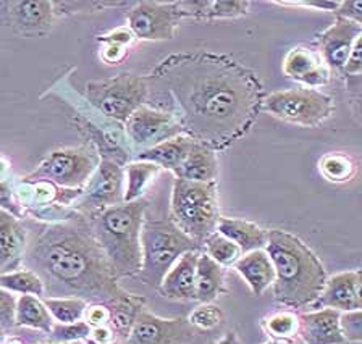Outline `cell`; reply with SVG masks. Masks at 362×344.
<instances>
[{
  "mask_svg": "<svg viewBox=\"0 0 362 344\" xmlns=\"http://www.w3.org/2000/svg\"><path fill=\"white\" fill-rule=\"evenodd\" d=\"M183 61V69L172 64L175 73L172 93L183 110L181 126L197 136L196 143L220 144L233 139L249 123L256 104V84L235 61L202 59Z\"/></svg>",
  "mask_w": 362,
  "mask_h": 344,
  "instance_id": "obj_1",
  "label": "cell"
},
{
  "mask_svg": "<svg viewBox=\"0 0 362 344\" xmlns=\"http://www.w3.org/2000/svg\"><path fill=\"white\" fill-rule=\"evenodd\" d=\"M23 256L44 286L50 283L68 297L109 302L124 292L113 278L89 222L78 212L65 222L47 223L31 244L26 242Z\"/></svg>",
  "mask_w": 362,
  "mask_h": 344,
  "instance_id": "obj_2",
  "label": "cell"
},
{
  "mask_svg": "<svg viewBox=\"0 0 362 344\" xmlns=\"http://www.w3.org/2000/svg\"><path fill=\"white\" fill-rule=\"evenodd\" d=\"M265 252L275 268V302L290 309L313 306L327 283V270L305 242L288 231H267Z\"/></svg>",
  "mask_w": 362,
  "mask_h": 344,
  "instance_id": "obj_3",
  "label": "cell"
},
{
  "mask_svg": "<svg viewBox=\"0 0 362 344\" xmlns=\"http://www.w3.org/2000/svg\"><path fill=\"white\" fill-rule=\"evenodd\" d=\"M147 202L144 199L134 202H123L99 212L88 220L94 239L113 278L136 276L141 270L143 252H141V230H143Z\"/></svg>",
  "mask_w": 362,
  "mask_h": 344,
  "instance_id": "obj_4",
  "label": "cell"
},
{
  "mask_svg": "<svg viewBox=\"0 0 362 344\" xmlns=\"http://www.w3.org/2000/svg\"><path fill=\"white\" fill-rule=\"evenodd\" d=\"M220 208L215 183L173 179L170 220L202 249V242L217 230Z\"/></svg>",
  "mask_w": 362,
  "mask_h": 344,
  "instance_id": "obj_5",
  "label": "cell"
},
{
  "mask_svg": "<svg viewBox=\"0 0 362 344\" xmlns=\"http://www.w3.org/2000/svg\"><path fill=\"white\" fill-rule=\"evenodd\" d=\"M189 251H202L172 220H144L141 230L143 262L136 275L143 283L158 287L175 262Z\"/></svg>",
  "mask_w": 362,
  "mask_h": 344,
  "instance_id": "obj_6",
  "label": "cell"
},
{
  "mask_svg": "<svg viewBox=\"0 0 362 344\" xmlns=\"http://www.w3.org/2000/svg\"><path fill=\"white\" fill-rule=\"evenodd\" d=\"M100 162L99 150L90 144L55 149L44 157L21 182H47L64 189H83Z\"/></svg>",
  "mask_w": 362,
  "mask_h": 344,
  "instance_id": "obj_7",
  "label": "cell"
},
{
  "mask_svg": "<svg viewBox=\"0 0 362 344\" xmlns=\"http://www.w3.org/2000/svg\"><path fill=\"white\" fill-rule=\"evenodd\" d=\"M88 102L102 115L124 125L149 95V78L122 75L110 80L90 81L84 89Z\"/></svg>",
  "mask_w": 362,
  "mask_h": 344,
  "instance_id": "obj_8",
  "label": "cell"
},
{
  "mask_svg": "<svg viewBox=\"0 0 362 344\" xmlns=\"http://www.w3.org/2000/svg\"><path fill=\"white\" fill-rule=\"evenodd\" d=\"M262 107L279 120L299 126H319L335 110L330 95L308 88L272 93L264 99Z\"/></svg>",
  "mask_w": 362,
  "mask_h": 344,
  "instance_id": "obj_9",
  "label": "cell"
},
{
  "mask_svg": "<svg viewBox=\"0 0 362 344\" xmlns=\"http://www.w3.org/2000/svg\"><path fill=\"white\" fill-rule=\"evenodd\" d=\"M123 163L112 157H100L93 177L83 188V194L75 202L76 212L90 220L105 208L123 204L124 172Z\"/></svg>",
  "mask_w": 362,
  "mask_h": 344,
  "instance_id": "obj_10",
  "label": "cell"
},
{
  "mask_svg": "<svg viewBox=\"0 0 362 344\" xmlns=\"http://www.w3.org/2000/svg\"><path fill=\"white\" fill-rule=\"evenodd\" d=\"M188 15L181 4L144 2L136 4L128 12V28L139 41H170L175 37L178 23Z\"/></svg>",
  "mask_w": 362,
  "mask_h": 344,
  "instance_id": "obj_11",
  "label": "cell"
},
{
  "mask_svg": "<svg viewBox=\"0 0 362 344\" xmlns=\"http://www.w3.org/2000/svg\"><path fill=\"white\" fill-rule=\"evenodd\" d=\"M124 131H127L129 144L139 152L185 133L177 115L172 112L151 109L147 105L139 107L124 121Z\"/></svg>",
  "mask_w": 362,
  "mask_h": 344,
  "instance_id": "obj_12",
  "label": "cell"
},
{
  "mask_svg": "<svg viewBox=\"0 0 362 344\" xmlns=\"http://www.w3.org/2000/svg\"><path fill=\"white\" fill-rule=\"evenodd\" d=\"M196 331L186 319H163L144 307L123 344H189Z\"/></svg>",
  "mask_w": 362,
  "mask_h": 344,
  "instance_id": "obj_13",
  "label": "cell"
},
{
  "mask_svg": "<svg viewBox=\"0 0 362 344\" xmlns=\"http://www.w3.org/2000/svg\"><path fill=\"white\" fill-rule=\"evenodd\" d=\"M2 20L21 36H45L54 25L55 5L49 0L4 2Z\"/></svg>",
  "mask_w": 362,
  "mask_h": 344,
  "instance_id": "obj_14",
  "label": "cell"
},
{
  "mask_svg": "<svg viewBox=\"0 0 362 344\" xmlns=\"http://www.w3.org/2000/svg\"><path fill=\"white\" fill-rule=\"evenodd\" d=\"M362 37V25L353 20L337 18L319 37V55L332 73H341L356 41Z\"/></svg>",
  "mask_w": 362,
  "mask_h": 344,
  "instance_id": "obj_15",
  "label": "cell"
},
{
  "mask_svg": "<svg viewBox=\"0 0 362 344\" xmlns=\"http://www.w3.org/2000/svg\"><path fill=\"white\" fill-rule=\"evenodd\" d=\"M361 270H349L328 276L324 291L310 307H314V310L333 309L339 314L361 310Z\"/></svg>",
  "mask_w": 362,
  "mask_h": 344,
  "instance_id": "obj_16",
  "label": "cell"
},
{
  "mask_svg": "<svg viewBox=\"0 0 362 344\" xmlns=\"http://www.w3.org/2000/svg\"><path fill=\"white\" fill-rule=\"evenodd\" d=\"M283 73L294 83L303 84L308 89L324 88L330 81L332 71L319 52L308 47H293L283 59Z\"/></svg>",
  "mask_w": 362,
  "mask_h": 344,
  "instance_id": "obj_17",
  "label": "cell"
},
{
  "mask_svg": "<svg viewBox=\"0 0 362 344\" xmlns=\"http://www.w3.org/2000/svg\"><path fill=\"white\" fill-rule=\"evenodd\" d=\"M341 314L333 309H317L298 315V335L305 344H348L341 326Z\"/></svg>",
  "mask_w": 362,
  "mask_h": 344,
  "instance_id": "obj_18",
  "label": "cell"
},
{
  "mask_svg": "<svg viewBox=\"0 0 362 344\" xmlns=\"http://www.w3.org/2000/svg\"><path fill=\"white\" fill-rule=\"evenodd\" d=\"M201 251L181 256L157 287L162 297L170 301H196V263Z\"/></svg>",
  "mask_w": 362,
  "mask_h": 344,
  "instance_id": "obj_19",
  "label": "cell"
},
{
  "mask_svg": "<svg viewBox=\"0 0 362 344\" xmlns=\"http://www.w3.org/2000/svg\"><path fill=\"white\" fill-rule=\"evenodd\" d=\"M233 267L256 296H262L275 281L274 263L265 249L243 254Z\"/></svg>",
  "mask_w": 362,
  "mask_h": 344,
  "instance_id": "obj_20",
  "label": "cell"
},
{
  "mask_svg": "<svg viewBox=\"0 0 362 344\" xmlns=\"http://www.w3.org/2000/svg\"><path fill=\"white\" fill-rule=\"evenodd\" d=\"M175 178L192 183H215L218 163L215 150L206 144L194 143L183 163L172 172Z\"/></svg>",
  "mask_w": 362,
  "mask_h": 344,
  "instance_id": "obj_21",
  "label": "cell"
},
{
  "mask_svg": "<svg viewBox=\"0 0 362 344\" xmlns=\"http://www.w3.org/2000/svg\"><path fill=\"white\" fill-rule=\"evenodd\" d=\"M18 220L8 212L0 210V273L18 263L25 254L28 235Z\"/></svg>",
  "mask_w": 362,
  "mask_h": 344,
  "instance_id": "obj_22",
  "label": "cell"
},
{
  "mask_svg": "<svg viewBox=\"0 0 362 344\" xmlns=\"http://www.w3.org/2000/svg\"><path fill=\"white\" fill-rule=\"evenodd\" d=\"M215 231L233 241L240 247L241 254L264 249L267 244V230L259 227L257 223L247 222V220L220 217Z\"/></svg>",
  "mask_w": 362,
  "mask_h": 344,
  "instance_id": "obj_23",
  "label": "cell"
},
{
  "mask_svg": "<svg viewBox=\"0 0 362 344\" xmlns=\"http://www.w3.org/2000/svg\"><path fill=\"white\" fill-rule=\"evenodd\" d=\"M194 143L196 141L188 136V134H180L177 138H172L165 141V143L154 146V148L138 152L136 160L151 162L157 167L165 168L168 172H173L183 163Z\"/></svg>",
  "mask_w": 362,
  "mask_h": 344,
  "instance_id": "obj_24",
  "label": "cell"
},
{
  "mask_svg": "<svg viewBox=\"0 0 362 344\" xmlns=\"http://www.w3.org/2000/svg\"><path fill=\"white\" fill-rule=\"evenodd\" d=\"M107 307H109L110 319H109V326L115 333L117 340L124 343L127 338L132 331L133 325L141 310L146 307V299L141 296L129 295V292L124 291L112 301L105 302Z\"/></svg>",
  "mask_w": 362,
  "mask_h": 344,
  "instance_id": "obj_25",
  "label": "cell"
},
{
  "mask_svg": "<svg viewBox=\"0 0 362 344\" xmlns=\"http://www.w3.org/2000/svg\"><path fill=\"white\" fill-rule=\"evenodd\" d=\"M225 290V268L201 251L196 263V301L211 304Z\"/></svg>",
  "mask_w": 362,
  "mask_h": 344,
  "instance_id": "obj_26",
  "label": "cell"
},
{
  "mask_svg": "<svg viewBox=\"0 0 362 344\" xmlns=\"http://www.w3.org/2000/svg\"><path fill=\"white\" fill-rule=\"evenodd\" d=\"M15 326L37 330L49 335L54 326V319L45 307L42 297L30 295L16 297Z\"/></svg>",
  "mask_w": 362,
  "mask_h": 344,
  "instance_id": "obj_27",
  "label": "cell"
},
{
  "mask_svg": "<svg viewBox=\"0 0 362 344\" xmlns=\"http://www.w3.org/2000/svg\"><path fill=\"white\" fill-rule=\"evenodd\" d=\"M162 168L151 162L134 160L124 165V191L123 202H134L143 199L147 188L158 177Z\"/></svg>",
  "mask_w": 362,
  "mask_h": 344,
  "instance_id": "obj_28",
  "label": "cell"
},
{
  "mask_svg": "<svg viewBox=\"0 0 362 344\" xmlns=\"http://www.w3.org/2000/svg\"><path fill=\"white\" fill-rule=\"evenodd\" d=\"M181 7L188 15V18L225 20L246 15L251 4L243 2V0H235V2L209 0V2H181Z\"/></svg>",
  "mask_w": 362,
  "mask_h": 344,
  "instance_id": "obj_29",
  "label": "cell"
},
{
  "mask_svg": "<svg viewBox=\"0 0 362 344\" xmlns=\"http://www.w3.org/2000/svg\"><path fill=\"white\" fill-rule=\"evenodd\" d=\"M0 287L18 296L30 295L44 297L45 295V286L41 276L30 268L8 270V272L0 273Z\"/></svg>",
  "mask_w": 362,
  "mask_h": 344,
  "instance_id": "obj_30",
  "label": "cell"
},
{
  "mask_svg": "<svg viewBox=\"0 0 362 344\" xmlns=\"http://www.w3.org/2000/svg\"><path fill=\"white\" fill-rule=\"evenodd\" d=\"M319 170L322 177L332 183H348L358 173V163L346 154L332 152L320 159Z\"/></svg>",
  "mask_w": 362,
  "mask_h": 344,
  "instance_id": "obj_31",
  "label": "cell"
},
{
  "mask_svg": "<svg viewBox=\"0 0 362 344\" xmlns=\"http://www.w3.org/2000/svg\"><path fill=\"white\" fill-rule=\"evenodd\" d=\"M202 252L223 268L233 267L238 259L243 256L240 247L233 241H230L223 235H220L218 231H214L202 242Z\"/></svg>",
  "mask_w": 362,
  "mask_h": 344,
  "instance_id": "obj_32",
  "label": "cell"
},
{
  "mask_svg": "<svg viewBox=\"0 0 362 344\" xmlns=\"http://www.w3.org/2000/svg\"><path fill=\"white\" fill-rule=\"evenodd\" d=\"M55 324H75L83 320L88 302L79 297H42Z\"/></svg>",
  "mask_w": 362,
  "mask_h": 344,
  "instance_id": "obj_33",
  "label": "cell"
},
{
  "mask_svg": "<svg viewBox=\"0 0 362 344\" xmlns=\"http://www.w3.org/2000/svg\"><path fill=\"white\" fill-rule=\"evenodd\" d=\"M264 328L275 340H288V338L298 335V315L288 312V310L275 312L265 317Z\"/></svg>",
  "mask_w": 362,
  "mask_h": 344,
  "instance_id": "obj_34",
  "label": "cell"
},
{
  "mask_svg": "<svg viewBox=\"0 0 362 344\" xmlns=\"http://www.w3.org/2000/svg\"><path fill=\"white\" fill-rule=\"evenodd\" d=\"M90 335V326L84 320L75 324H55L49 333V341L57 344H71L84 341Z\"/></svg>",
  "mask_w": 362,
  "mask_h": 344,
  "instance_id": "obj_35",
  "label": "cell"
},
{
  "mask_svg": "<svg viewBox=\"0 0 362 344\" xmlns=\"http://www.w3.org/2000/svg\"><path fill=\"white\" fill-rule=\"evenodd\" d=\"M225 319L223 310L214 306V304H201L199 307H196L192 312L188 315L189 325L197 331H209L217 328V326L222 324Z\"/></svg>",
  "mask_w": 362,
  "mask_h": 344,
  "instance_id": "obj_36",
  "label": "cell"
},
{
  "mask_svg": "<svg viewBox=\"0 0 362 344\" xmlns=\"http://www.w3.org/2000/svg\"><path fill=\"white\" fill-rule=\"evenodd\" d=\"M362 315L361 310L356 312H344L339 317V326H341V333L346 343L358 344L362 341Z\"/></svg>",
  "mask_w": 362,
  "mask_h": 344,
  "instance_id": "obj_37",
  "label": "cell"
},
{
  "mask_svg": "<svg viewBox=\"0 0 362 344\" xmlns=\"http://www.w3.org/2000/svg\"><path fill=\"white\" fill-rule=\"evenodd\" d=\"M16 296L0 287V328L8 330L15 326Z\"/></svg>",
  "mask_w": 362,
  "mask_h": 344,
  "instance_id": "obj_38",
  "label": "cell"
},
{
  "mask_svg": "<svg viewBox=\"0 0 362 344\" xmlns=\"http://www.w3.org/2000/svg\"><path fill=\"white\" fill-rule=\"evenodd\" d=\"M0 210L8 212L10 215H13L16 218L25 217V212H23L21 206L18 204V201L15 199L13 188H11L7 182H0Z\"/></svg>",
  "mask_w": 362,
  "mask_h": 344,
  "instance_id": "obj_39",
  "label": "cell"
},
{
  "mask_svg": "<svg viewBox=\"0 0 362 344\" xmlns=\"http://www.w3.org/2000/svg\"><path fill=\"white\" fill-rule=\"evenodd\" d=\"M109 319H110V312L105 302L88 304L86 310H84V317H83V320L86 321L90 328H94V326L109 325Z\"/></svg>",
  "mask_w": 362,
  "mask_h": 344,
  "instance_id": "obj_40",
  "label": "cell"
},
{
  "mask_svg": "<svg viewBox=\"0 0 362 344\" xmlns=\"http://www.w3.org/2000/svg\"><path fill=\"white\" fill-rule=\"evenodd\" d=\"M98 41L100 44H115V46L129 47L132 46V42L134 41V36L133 32L129 31L128 26H122V28H117V30L105 32L104 36H99Z\"/></svg>",
  "mask_w": 362,
  "mask_h": 344,
  "instance_id": "obj_41",
  "label": "cell"
},
{
  "mask_svg": "<svg viewBox=\"0 0 362 344\" xmlns=\"http://www.w3.org/2000/svg\"><path fill=\"white\" fill-rule=\"evenodd\" d=\"M128 47L115 46V44H100L99 57L107 65H118L127 59Z\"/></svg>",
  "mask_w": 362,
  "mask_h": 344,
  "instance_id": "obj_42",
  "label": "cell"
},
{
  "mask_svg": "<svg viewBox=\"0 0 362 344\" xmlns=\"http://www.w3.org/2000/svg\"><path fill=\"white\" fill-rule=\"evenodd\" d=\"M337 18L353 20L356 23L362 25V2L361 0H346V2L339 4L337 10Z\"/></svg>",
  "mask_w": 362,
  "mask_h": 344,
  "instance_id": "obj_43",
  "label": "cell"
},
{
  "mask_svg": "<svg viewBox=\"0 0 362 344\" xmlns=\"http://www.w3.org/2000/svg\"><path fill=\"white\" fill-rule=\"evenodd\" d=\"M361 71H362V37H359L358 41H356L354 47L351 50L348 57L346 65H344L341 73H344V75L358 76L361 75Z\"/></svg>",
  "mask_w": 362,
  "mask_h": 344,
  "instance_id": "obj_44",
  "label": "cell"
},
{
  "mask_svg": "<svg viewBox=\"0 0 362 344\" xmlns=\"http://www.w3.org/2000/svg\"><path fill=\"white\" fill-rule=\"evenodd\" d=\"M280 5H294V7H308L313 10H324V12H337L339 8V4L341 2H335V0H330V2H317V0H298V2H276Z\"/></svg>",
  "mask_w": 362,
  "mask_h": 344,
  "instance_id": "obj_45",
  "label": "cell"
},
{
  "mask_svg": "<svg viewBox=\"0 0 362 344\" xmlns=\"http://www.w3.org/2000/svg\"><path fill=\"white\" fill-rule=\"evenodd\" d=\"M90 340L94 341H99V343H109L117 340L115 333L110 328L109 325H102V326H94V328H90V335H89Z\"/></svg>",
  "mask_w": 362,
  "mask_h": 344,
  "instance_id": "obj_46",
  "label": "cell"
},
{
  "mask_svg": "<svg viewBox=\"0 0 362 344\" xmlns=\"http://www.w3.org/2000/svg\"><path fill=\"white\" fill-rule=\"evenodd\" d=\"M211 344H241V340H240V336H238L236 331L228 330L223 336H220V338H217V340L211 341Z\"/></svg>",
  "mask_w": 362,
  "mask_h": 344,
  "instance_id": "obj_47",
  "label": "cell"
},
{
  "mask_svg": "<svg viewBox=\"0 0 362 344\" xmlns=\"http://www.w3.org/2000/svg\"><path fill=\"white\" fill-rule=\"evenodd\" d=\"M83 344H123V343L118 341V340H113V341H109V343H99V341L90 340V338H86V340L83 341Z\"/></svg>",
  "mask_w": 362,
  "mask_h": 344,
  "instance_id": "obj_48",
  "label": "cell"
},
{
  "mask_svg": "<svg viewBox=\"0 0 362 344\" xmlns=\"http://www.w3.org/2000/svg\"><path fill=\"white\" fill-rule=\"evenodd\" d=\"M4 340H5V330L0 328V344L4 343Z\"/></svg>",
  "mask_w": 362,
  "mask_h": 344,
  "instance_id": "obj_49",
  "label": "cell"
},
{
  "mask_svg": "<svg viewBox=\"0 0 362 344\" xmlns=\"http://www.w3.org/2000/svg\"><path fill=\"white\" fill-rule=\"evenodd\" d=\"M2 344H25V343H21V341H18V340H11V341H8V343H2Z\"/></svg>",
  "mask_w": 362,
  "mask_h": 344,
  "instance_id": "obj_50",
  "label": "cell"
},
{
  "mask_svg": "<svg viewBox=\"0 0 362 344\" xmlns=\"http://www.w3.org/2000/svg\"><path fill=\"white\" fill-rule=\"evenodd\" d=\"M264 344H280V343L276 341V340H272V341H267V343H264Z\"/></svg>",
  "mask_w": 362,
  "mask_h": 344,
  "instance_id": "obj_51",
  "label": "cell"
},
{
  "mask_svg": "<svg viewBox=\"0 0 362 344\" xmlns=\"http://www.w3.org/2000/svg\"><path fill=\"white\" fill-rule=\"evenodd\" d=\"M39 344H57V343H50V341H47V343H39Z\"/></svg>",
  "mask_w": 362,
  "mask_h": 344,
  "instance_id": "obj_52",
  "label": "cell"
}]
</instances>
